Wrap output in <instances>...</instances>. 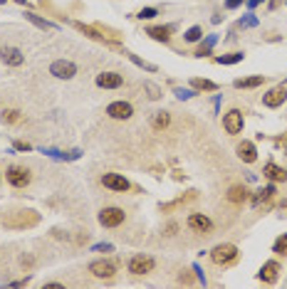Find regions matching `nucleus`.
Here are the masks:
<instances>
[{
	"label": "nucleus",
	"mask_w": 287,
	"mask_h": 289,
	"mask_svg": "<svg viewBox=\"0 0 287 289\" xmlns=\"http://www.w3.org/2000/svg\"><path fill=\"white\" fill-rule=\"evenodd\" d=\"M17 119H20V111H15V109L3 111V121H8V124H15Z\"/></svg>",
	"instance_id": "32"
},
{
	"label": "nucleus",
	"mask_w": 287,
	"mask_h": 289,
	"mask_svg": "<svg viewBox=\"0 0 287 289\" xmlns=\"http://www.w3.org/2000/svg\"><path fill=\"white\" fill-rule=\"evenodd\" d=\"M245 52H230V55H223V57H215V62L218 65H238V62H243Z\"/></svg>",
	"instance_id": "26"
},
{
	"label": "nucleus",
	"mask_w": 287,
	"mask_h": 289,
	"mask_svg": "<svg viewBox=\"0 0 287 289\" xmlns=\"http://www.w3.org/2000/svg\"><path fill=\"white\" fill-rule=\"evenodd\" d=\"M13 146L17 149V151H30V149H32V146H30V143H25V141H15Z\"/></svg>",
	"instance_id": "38"
},
{
	"label": "nucleus",
	"mask_w": 287,
	"mask_h": 289,
	"mask_svg": "<svg viewBox=\"0 0 287 289\" xmlns=\"http://www.w3.org/2000/svg\"><path fill=\"white\" fill-rule=\"evenodd\" d=\"M191 89H196V92H215V89H218V84L211 82V79L193 77V79H191Z\"/></svg>",
	"instance_id": "21"
},
{
	"label": "nucleus",
	"mask_w": 287,
	"mask_h": 289,
	"mask_svg": "<svg viewBox=\"0 0 287 289\" xmlns=\"http://www.w3.org/2000/svg\"><path fill=\"white\" fill-rule=\"evenodd\" d=\"M218 42V35H208L206 42H201V47L196 50V57H208L211 55V50H213V45Z\"/></svg>",
	"instance_id": "23"
},
{
	"label": "nucleus",
	"mask_w": 287,
	"mask_h": 289,
	"mask_svg": "<svg viewBox=\"0 0 287 289\" xmlns=\"http://www.w3.org/2000/svg\"><path fill=\"white\" fill-rule=\"evenodd\" d=\"M176 96H178V99H191V96H196V89H181V87H178V89H176Z\"/></svg>",
	"instance_id": "34"
},
{
	"label": "nucleus",
	"mask_w": 287,
	"mask_h": 289,
	"mask_svg": "<svg viewBox=\"0 0 287 289\" xmlns=\"http://www.w3.org/2000/svg\"><path fill=\"white\" fill-rule=\"evenodd\" d=\"M151 124H154V129H166V126L171 124V116H169V111H156L154 114V119H151Z\"/></svg>",
	"instance_id": "25"
},
{
	"label": "nucleus",
	"mask_w": 287,
	"mask_h": 289,
	"mask_svg": "<svg viewBox=\"0 0 287 289\" xmlns=\"http://www.w3.org/2000/svg\"><path fill=\"white\" fill-rule=\"evenodd\" d=\"M258 277H260V282H265V284H275V282H277V277H280V264H277L275 260L265 262V264L260 267Z\"/></svg>",
	"instance_id": "12"
},
{
	"label": "nucleus",
	"mask_w": 287,
	"mask_h": 289,
	"mask_svg": "<svg viewBox=\"0 0 287 289\" xmlns=\"http://www.w3.org/2000/svg\"><path fill=\"white\" fill-rule=\"evenodd\" d=\"M238 158H240L243 163H255V161H258V149H255V143H253V141L238 143Z\"/></svg>",
	"instance_id": "16"
},
{
	"label": "nucleus",
	"mask_w": 287,
	"mask_h": 289,
	"mask_svg": "<svg viewBox=\"0 0 287 289\" xmlns=\"http://www.w3.org/2000/svg\"><path fill=\"white\" fill-rule=\"evenodd\" d=\"M211 260H213V264H218V267L233 264V262L238 260V247H235V245H230V242L215 245V247L211 250Z\"/></svg>",
	"instance_id": "1"
},
{
	"label": "nucleus",
	"mask_w": 287,
	"mask_h": 289,
	"mask_svg": "<svg viewBox=\"0 0 287 289\" xmlns=\"http://www.w3.org/2000/svg\"><path fill=\"white\" fill-rule=\"evenodd\" d=\"M248 188L245 185H230V191H228V200L230 203H235V205H243L245 200H248Z\"/></svg>",
	"instance_id": "19"
},
{
	"label": "nucleus",
	"mask_w": 287,
	"mask_h": 289,
	"mask_svg": "<svg viewBox=\"0 0 287 289\" xmlns=\"http://www.w3.org/2000/svg\"><path fill=\"white\" fill-rule=\"evenodd\" d=\"M287 208V200H282V203H280V210H285Z\"/></svg>",
	"instance_id": "41"
},
{
	"label": "nucleus",
	"mask_w": 287,
	"mask_h": 289,
	"mask_svg": "<svg viewBox=\"0 0 287 289\" xmlns=\"http://www.w3.org/2000/svg\"><path fill=\"white\" fill-rule=\"evenodd\" d=\"M101 183H104V188H109V191H116V193H127L131 188V183L124 176H119V173H104L101 176Z\"/></svg>",
	"instance_id": "10"
},
{
	"label": "nucleus",
	"mask_w": 287,
	"mask_h": 289,
	"mask_svg": "<svg viewBox=\"0 0 287 289\" xmlns=\"http://www.w3.org/2000/svg\"><path fill=\"white\" fill-rule=\"evenodd\" d=\"M171 32L173 25H154V28L146 30V35H151L156 42H171Z\"/></svg>",
	"instance_id": "18"
},
{
	"label": "nucleus",
	"mask_w": 287,
	"mask_h": 289,
	"mask_svg": "<svg viewBox=\"0 0 287 289\" xmlns=\"http://www.w3.org/2000/svg\"><path fill=\"white\" fill-rule=\"evenodd\" d=\"M127 57H129L131 62L136 65V67H141V69H146V72H156V65H149V62H144L141 57H136V55H131V52H127Z\"/></svg>",
	"instance_id": "29"
},
{
	"label": "nucleus",
	"mask_w": 287,
	"mask_h": 289,
	"mask_svg": "<svg viewBox=\"0 0 287 289\" xmlns=\"http://www.w3.org/2000/svg\"><path fill=\"white\" fill-rule=\"evenodd\" d=\"M5 178H8V183H10L13 188H25L32 176H30L28 168H23V166H10V168L5 171Z\"/></svg>",
	"instance_id": "4"
},
{
	"label": "nucleus",
	"mask_w": 287,
	"mask_h": 289,
	"mask_svg": "<svg viewBox=\"0 0 287 289\" xmlns=\"http://www.w3.org/2000/svg\"><path fill=\"white\" fill-rule=\"evenodd\" d=\"M238 25H240V28H255V25H258V17H255V15H245V17H240Z\"/></svg>",
	"instance_id": "33"
},
{
	"label": "nucleus",
	"mask_w": 287,
	"mask_h": 289,
	"mask_svg": "<svg viewBox=\"0 0 287 289\" xmlns=\"http://www.w3.org/2000/svg\"><path fill=\"white\" fill-rule=\"evenodd\" d=\"M25 17H28L32 25H37V28H43V30H57L55 23H50V20H45V17H37L35 13H25Z\"/></svg>",
	"instance_id": "24"
},
{
	"label": "nucleus",
	"mask_w": 287,
	"mask_h": 289,
	"mask_svg": "<svg viewBox=\"0 0 287 289\" xmlns=\"http://www.w3.org/2000/svg\"><path fill=\"white\" fill-rule=\"evenodd\" d=\"M154 267H156V260L149 255H134L129 260L131 275H149V272H154Z\"/></svg>",
	"instance_id": "2"
},
{
	"label": "nucleus",
	"mask_w": 287,
	"mask_h": 289,
	"mask_svg": "<svg viewBox=\"0 0 287 289\" xmlns=\"http://www.w3.org/2000/svg\"><path fill=\"white\" fill-rule=\"evenodd\" d=\"M74 28L79 30V32H85L87 37H92V40H97V42H109L97 28H89V25H85V23H74Z\"/></svg>",
	"instance_id": "22"
},
{
	"label": "nucleus",
	"mask_w": 287,
	"mask_h": 289,
	"mask_svg": "<svg viewBox=\"0 0 287 289\" xmlns=\"http://www.w3.org/2000/svg\"><path fill=\"white\" fill-rule=\"evenodd\" d=\"M262 176H265L268 180H273V183H285L287 171L285 168H280V166H275V163H268L265 168H262Z\"/></svg>",
	"instance_id": "17"
},
{
	"label": "nucleus",
	"mask_w": 287,
	"mask_h": 289,
	"mask_svg": "<svg viewBox=\"0 0 287 289\" xmlns=\"http://www.w3.org/2000/svg\"><path fill=\"white\" fill-rule=\"evenodd\" d=\"M124 210L121 208H104V210H99V225H104V228H119L121 222H124Z\"/></svg>",
	"instance_id": "6"
},
{
	"label": "nucleus",
	"mask_w": 287,
	"mask_h": 289,
	"mask_svg": "<svg viewBox=\"0 0 287 289\" xmlns=\"http://www.w3.org/2000/svg\"><path fill=\"white\" fill-rule=\"evenodd\" d=\"M50 74H55L57 79H72L77 74V65L70 59H57L50 65Z\"/></svg>",
	"instance_id": "8"
},
{
	"label": "nucleus",
	"mask_w": 287,
	"mask_h": 289,
	"mask_svg": "<svg viewBox=\"0 0 287 289\" xmlns=\"http://www.w3.org/2000/svg\"><path fill=\"white\" fill-rule=\"evenodd\" d=\"M245 3H248V8L253 10V8H258L260 3H265V0H245Z\"/></svg>",
	"instance_id": "40"
},
{
	"label": "nucleus",
	"mask_w": 287,
	"mask_h": 289,
	"mask_svg": "<svg viewBox=\"0 0 287 289\" xmlns=\"http://www.w3.org/2000/svg\"><path fill=\"white\" fill-rule=\"evenodd\" d=\"M277 143H280V146L285 149V153H287V134H282V136L277 138Z\"/></svg>",
	"instance_id": "39"
},
{
	"label": "nucleus",
	"mask_w": 287,
	"mask_h": 289,
	"mask_svg": "<svg viewBox=\"0 0 287 289\" xmlns=\"http://www.w3.org/2000/svg\"><path fill=\"white\" fill-rule=\"evenodd\" d=\"M188 228L196 230V233H211L213 222H211V218H206L201 213H193V215H188Z\"/></svg>",
	"instance_id": "14"
},
{
	"label": "nucleus",
	"mask_w": 287,
	"mask_h": 289,
	"mask_svg": "<svg viewBox=\"0 0 287 289\" xmlns=\"http://www.w3.org/2000/svg\"><path fill=\"white\" fill-rule=\"evenodd\" d=\"M265 82V77L262 74H258V77H245V79H235V89H255V87H260V84Z\"/></svg>",
	"instance_id": "20"
},
{
	"label": "nucleus",
	"mask_w": 287,
	"mask_h": 289,
	"mask_svg": "<svg viewBox=\"0 0 287 289\" xmlns=\"http://www.w3.org/2000/svg\"><path fill=\"white\" fill-rule=\"evenodd\" d=\"M243 124H245V116L240 109H230L228 114L223 116V129L228 131L230 136L240 134V131H243Z\"/></svg>",
	"instance_id": "5"
},
{
	"label": "nucleus",
	"mask_w": 287,
	"mask_h": 289,
	"mask_svg": "<svg viewBox=\"0 0 287 289\" xmlns=\"http://www.w3.org/2000/svg\"><path fill=\"white\" fill-rule=\"evenodd\" d=\"M287 99V87L285 84H277V87H273L268 94L262 96V104L268 107V109H277V107H282Z\"/></svg>",
	"instance_id": "7"
},
{
	"label": "nucleus",
	"mask_w": 287,
	"mask_h": 289,
	"mask_svg": "<svg viewBox=\"0 0 287 289\" xmlns=\"http://www.w3.org/2000/svg\"><path fill=\"white\" fill-rule=\"evenodd\" d=\"M275 193H277V191H275V183L265 185V188H260V191L253 195V208H255V210H268L270 203H273Z\"/></svg>",
	"instance_id": "9"
},
{
	"label": "nucleus",
	"mask_w": 287,
	"mask_h": 289,
	"mask_svg": "<svg viewBox=\"0 0 287 289\" xmlns=\"http://www.w3.org/2000/svg\"><path fill=\"white\" fill-rule=\"evenodd\" d=\"M89 272L97 279H112L116 275V262L114 260H94L89 262Z\"/></svg>",
	"instance_id": "3"
},
{
	"label": "nucleus",
	"mask_w": 287,
	"mask_h": 289,
	"mask_svg": "<svg viewBox=\"0 0 287 289\" xmlns=\"http://www.w3.org/2000/svg\"><path fill=\"white\" fill-rule=\"evenodd\" d=\"M121 84H124V77L116 72H101L97 77V87H101V89H119Z\"/></svg>",
	"instance_id": "13"
},
{
	"label": "nucleus",
	"mask_w": 287,
	"mask_h": 289,
	"mask_svg": "<svg viewBox=\"0 0 287 289\" xmlns=\"http://www.w3.org/2000/svg\"><path fill=\"white\" fill-rule=\"evenodd\" d=\"M15 3H20V5H28V0H15Z\"/></svg>",
	"instance_id": "42"
},
{
	"label": "nucleus",
	"mask_w": 287,
	"mask_h": 289,
	"mask_svg": "<svg viewBox=\"0 0 287 289\" xmlns=\"http://www.w3.org/2000/svg\"><path fill=\"white\" fill-rule=\"evenodd\" d=\"M243 3L245 0H225V8H228V10H235V8H240Z\"/></svg>",
	"instance_id": "36"
},
{
	"label": "nucleus",
	"mask_w": 287,
	"mask_h": 289,
	"mask_svg": "<svg viewBox=\"0 0 287 289\" xmlns=\"http://www.w3.org/2000/svg\"><path fill=\"white\" fill-rule=\"evenodd\" d=\"M94 252H114V245H109V242H99V245H94Z\"/></svg>",
	"instance_id": "35"
},
{
	"label": "nucleus",
	"mask_w": 287,
	"mask_h": 289,
	"mask_svg": "<svg viewBox=\"0 0 287 289\" xmlns=\"http://www.w3.org/2000/svg\"><path fill=\"white\" fill-rule=\"evenodd\" d=\"M107 114H109L112 119H119V121H124V119H131V114H134V107H131L129 101H112V104L107 107Z\"/></svg>",
	"instance_id": "11"
},
{
	"label": "nucleus",
	"mask_w": 287,
	"mask_h": 289,
	"mask_svg": "<svg viewBox=\"0 0 287 289\" xmlns=\"http://www.w3.org/2000/svg\"><path fill=\"white\" fill-rule=\"evenodd\" d=\"M0 59H3L5 65H10V67H20V65L25 62V55H23L17 47H3V50H0Z\"/></svg>",
	"instance_id": "15"
},
{
	"label": "nucleus",
	"mask_w": 287,
	"mask_h": 289,
	"mask_svg": "<svg viewBox=\"0 0 287 289\" xmlns=\"http://www.w3.org/2000/svg\"><path fill=\"white\" fill-rule=\"evenodd\" d=\"M146 89L151 92V94H149V96H151V99H158V96H161V94H158V87H154V84H151V82H146Z\"/></svg>",
	"instance_id": "37"
},
{
	"label": "nucleus",
	"mask_w": 287,
	"mask_h": 289,
	"mask_svg": "<svg viewBox=\"0 0 287 289\" xmlns=\"http://www.w3.org/2000/svg\"><path fill=\"white\" fill-rule=\"evenodd\" d=\"M273 252H275V255H282V257L287 255V233L282 235V237H277V240H275Z\"/></svg>",
	"instance_id": "28"
},
{
	"label": "nucleus",
	"mask_w": 287,
	"mask_h": 289,
	"mask_svg": "<svg viewBox=\"0 0 287 289\" xmlns=\"http://www.w3.org/2000/svg\"><path fill=\"white\" fill-rule=\"evenodd\" d=\"M203 37V28H198V25H193V28L186 30V35H183V40L186 42H198Z\"/></svg>",
	"instance_id": "27"
},
{
	"label": "nucleus",
	"mask_w": 287,
	"mask_h": 289,
	"mask_svg": "<svg viewBox=\"0 0 287 289\" xmlns=\"http://www.w3.org/2000/svg\"><path fill=\"white\" fill-rule=\"evenodd\" d=\"M156 15H158L156 8H141L136 17H139V20H151V17H156Z\"/></svg>",
	"instance_id": "31"
},
{
	"label": "nucleus",
	"mask_w": 287,
	"mask_h": 289,
	"mask_svg": "<svg viewBox=\"0 0 287 289\" xmlns=\"http://www.w3.org/2000/svg\"><path fill=\"white\" fill-rule=\"evenodd\" d=\"M196 198V191H191L186 195V198H178V200H173V203H166V205H161V210H173V208H178V205H183L186 200H193Z\"/></svg>",
	"instance_id": "30"
}]
</instances>
